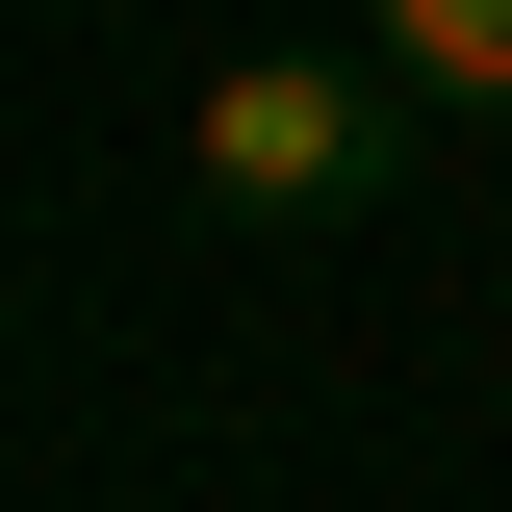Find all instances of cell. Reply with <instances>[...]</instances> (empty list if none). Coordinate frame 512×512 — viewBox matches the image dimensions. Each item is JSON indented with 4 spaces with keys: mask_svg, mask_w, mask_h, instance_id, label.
I'll use <instances>...</instances> for the list:
<instances>
[{
    "mask_svg": "<svg viewBox=\"0 0 512 512\" xmlns=\"http://www.w3.org/2000/svg\"><path fill=\"white\" fill-rule=\"evenodd\" d=\"M384 128H410V77H384V52H231V77L180 103V180L231 205V231H333V205L410 180Z\"/></svg>",
    "mask_w": 512,
    "mask_h": 512,
    "instance_id": "obj_1",
    "label": "cell"
},
{
    "mask_svg": "<svg viewBox=\"0 0 512 512\" xmlns=\"http://www.w3.org/2000/svg\"><path fill=\"white\" fill-rule=\"evenodd\" d=\"M359 52L410 77V103H461V128H512V0H359Z\"/></svg>",
    "mask_w": 512,
    "mask_h": 512,
    "instance_id": "obj_2",
    "label": "cell"
}]
</instances>
